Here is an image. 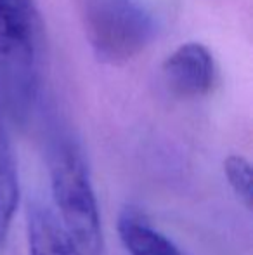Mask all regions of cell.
Instances as JSON below:
<instances>
[{
	"label": "cell",
	"instance_id": "4",
	"mask_svg": "<svg viewBox=\"0 0 253 255\" xmlns=\"http://www.w3.org/2000/svg\"><path fill=\"white\" fill-rule=\"evenodd\" d=\"M215 59L208 47L187 42L177 47L163 63V77L173 94L180 98H201L215 82Z\"/></svg>",
	"mask_w": 253,
	"mask_h": 255
},
{
	"label": "cell",
	"instance_id": "1",
	"mask_svg": "<svg viewBox=\"0 0 253 255\" xmlns=\"http://www.w3.org/2000/svg\"><path fill=\"white\" fill-rule=\"evenodd\" d=\"M40 19L33 0H0V104L17 120L40 89Z\"/></svg>",
	"mask_w": 253,
	"mask_h": 255
},
{
	"label": "cell",
	"instance_id": "7",
	"mask_svg": "<svg viewBox=\"0 0 253 255\" xmlns=\"http://www.w3.org/2000/svg\"><path fill=\"white\" fill-rule=\"evenodd\" d=\"M19 202L17 167L0 111V245H3Z\"/></svg>",
	"mask_w": 253,
	"mask_h": 255
},
{
	"label": "cell",
	"instance_id": "5",
	"mask_svg": "<svg viewBox=\"0 0 253 255\" xmlns=\"http://www.w3.org/2000/svg\"><path fill=\"white\" fill-rule=\"evenodd\" d=\"M28 247L30 255H80L63 222L49 207H28Z\"/></svg>",
	"mask_w": 253,
	"mask_h": 255
},
{
	"label": "cell",
	"instance_id": "3",
	"mask_svg": "<svg viewBox=\"0 0 253 255\" xmlns=\"http://www.w3.org/2000/svg\"><path fill=\"white\" fill-rule=\"evenodd\" d=\"M82 16L90 47L109 64L135 59L158 28L148 0H82Z\"/></svg>",
	"mask_w": 253,
	"mask_h": 255
},
{
	"label": "cell",
	"instance_id": "8",
	"mask_svg": "<svg viewBox=\"0 0 253 255\" xmlns=\"http://www.w3.org/2000/svg\"><path fill=\"white\" fill-rule=\"evenodd\" d=\"M224 172L229 181L231 188L238 195L248 208H252L253 203V182H252V165L241 154H231L224 160Z\"/></svg>",
	"mask_w": 253,
	"mask_h": 255
},
{
	"label": "cell",
	"instance_id": "2",
	"mask_svg": "<svg viewBox=\"0 0 253 255\" xmlns=\"http://www.w3.org/2000/svg\"><path fill=\"white\" fill-rule=\"evenodd\" d=\"M51 182L61 222L80 255H101L104 240L95 193L80 149L66 135H58L51 149Z\"/></svg>",
	"mask_w": 253,
	"mask_h": 255
},
{
	"label": "cell",
	"instance_id": "6",
	"mask_svg": "<svg viewBox=\"0 0 253 255\" xmlns=\"http://www.w3.org/2000/svg\"><path fill=\"white\" fill-rule=\"evenodd\" d=\"M118 235L130 255H180L179 249L153 228L135 208H125L122 212Z\"/></svg>",
	"mask_w": 253,
	"mask_h": 255
}]
</instances>
